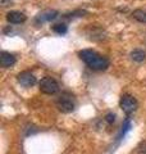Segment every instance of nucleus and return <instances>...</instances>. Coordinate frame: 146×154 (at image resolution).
Listing matches in <instances>:
<instances>
[{
	"instance_id": "1",
	"label": "nucleus",
	"mask_w": 146,
	"mask_h": 154,
	"mask_svg": "<svg viewBox=\"0 0 146 154\" xmlns=\"http://www.w3.org/2000/svg\"><path fill=\"white\" fill-rule=\"evenodd\" d=\"M80 58L94 71H104L109 67V59L91 49H84L80 51Z\"/></svg>"
},
{
	"instance_id": "2",
	"label": "nucleus",
	"mask_w": 146,
	"mask_h": 154,
	"mask_svg": "<svg viewBox=\"0 0 146 154\" xmlns=\"http://www.w3.org/2000/svg\"><path fill=\"white\" fill-rule=\"evenodd\" d=\"M55 103H56L58 109L63 113H71L76 107L75 96H73L71 93H68V91H64V93H62L59 96H58Z\"/></svg>"
},
{
	"instance_id": "3",
	"label": "nucleus",
	"mask_w": 146,
	"mask_h": 154,
	"mask_svg": "<svg viewBox=\"0 0 146 154\" xmlns=\"http://www.w3.org/2000/svg\"><path fill=\"white\" fill-rule=\"evenodd\" d=\"M119 105H120V108L122 110L129 116V114H132L136 109H137V100H136V98H133L132 95H129V94H123L122 95V98H120V102H119Z\"/></svg>"
},
{
	"instance_id": "4",
	"label": "nucleus",
	"mask_w": 146,
	"mask_h": 154,
	"mask_svg": "<svg viewBox=\"0 0 146 154\" xmlns=\"http://www.w3.org/2000/svg\"><path fill=\"white\" fill-rule=\"evenodd\" d=\"M40 90L44 94L53 95L59 90V84L56 82L55 79H53L50 76H46L40 81Z\"/></svg>"
},
{
	"instance_id": "5",
	"label": "nucleus",
	"mask_w": 146,
	"mask_h": 154,
	"mask_svg": "<svg viewBox=\"0 0 146 154\" xmlns=\"http://www.w3.org/2000/svg\"><path fill=\"white\" fill-rule=\"evenodd\" d=\"M18 82L24 88H31L36 84V77L30 71H23L18 75Z\"/></svg>"
},
{
	"instance_id": "6",
	"label": "nucleus",
	"mask_w": 146,
	"mask_h": 154,
	"mask_svg": "<svg viewBox=\"0 0 146 154\" xmlns=\"http://www.w3.org/2000/svg\"><path fill=\"white\" fill-rule=\"evenodd\" d=\"M14 63H16V57L8 51H2V54H0V64H2L3 68L12 67Z\"/></svg>"
},
{
	"instance_id": "7",
	"label": "nucleus",
	"mask_w": 146,
	"mask_h": 154,
	"mask_svg": "<svg viewBox=\"0 0 146 154\" xmlns=\"http://www.w3.org/2000/svg\"><path fill=\"white\" fill-rule=\"evenodd\" d=\"M7 21L14 23V25H18V23H23L26 21V16L18 11H12L7 14Z\"/></svg>"
},
{
	"instance_id": "8",
	"label": "nucleus",
	"mask_w": 146,
	"mask_h": 154,
	"mask_svg": "<svg viewBox=\"0 0 146 154\" xmlns=\"http://www.w3.org/2000/svg\"><path fill=\"white\" fill-rule=\"evenodd\" d=\"M56 16H58V12L56 11H50V9H49V11H44V12H41L36 17V22L37 23L49 22V21H51V19H54Z\"/></svg>"
},
{
	"instance_id": "9",
	"label": "nucleus",
	"mask_w": 146,
	"mask_h": 154,
	"mask_svg": "<svg viewBox=\"0 0 146 154\" xmlns=\"http://www.w3.org/2000/svg\"><path fill=\"white\" fill-rule=\"evenodd\" d=\"M131 58H132L135 62H144L146 58V53L141 49H136L131 53Z\"/></svg>"
},
{
	"instance_id": "10",
	"label": "nucleus",
	"mask_w": 146,
	"mask_h": 154,
	"mask_svg": "<svg viewBox=\"0 0 146 154\" xmlns=\"http://www.w3.org/2000/svg\"><path fill=\"white\" fill-rule=\"evenodd\" d=\"M132 16L135 19H137L138 22L146 23V9H136V11H133Z\"/></svg>"
},
{
	"instance_id": "11",
	"label": "nucleus",
	"mask_w": 146,
	"mask_h": 154,
	"mask_svg": "<svg viewBox=\"0 0 146 154\" xmlns=\"http://www.w3.org/2000/svg\"><path fill=\"white\" fill-rule=\"evenodd\" d=\"M129 128H131V121L129 119H126L124 123H123V127H122V131L119 134V137L118 139H122L126 135V132H128L129 131Z\"/></svg>"
},
{
	"instance_id": "12",
	"label": "nucleus",
	"mask_w": 146,
	"mask_h": 154,
	"mask_svg": "<svg viewBox=\"0 0 146 154\" xmlns=\"http://www.w3.org/2000/svg\"><path fill=\"white\" fill-rule=\"evenodd\" d=\"M53 30H54L56 33H65L67 32V26L64 23H58V25H54L53 26Z\"/></svg>"
},
{
	"instance_id": "13",
	"label": "nucleus",
	"mask_w": 146,
	"mask_h": 154,
	"mask_svg": "<svg viewBox=\"0 0 146 154\" xmlns=\"http://www.w3.org/2000/svg\"><path fill=\"white\" fill-rule=\"evenodd\" d=\"M114 118H115V116L113 113H109V114L105 116V121L108 122V123H113L114 122Z\"/></svg>"
},
{
	"instance_id": "14",
	"label": "nucleus",
	"mask_w": 146,
	"mask_h": 154,
	"mask_svg": "<svg viewBox=\"0 0 146 154\" xmlns=\"http://www.w3.org/2000/svg\"><path fill=\"white\" fill-rule=\"evenodd\" d=\"M138 154H146V143H142V146L138 148Z\"/></svg>"
}]
</instances>
